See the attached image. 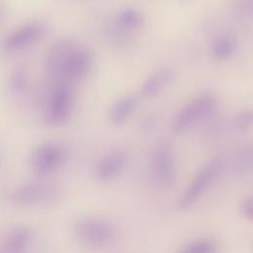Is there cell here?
Masks as SVG:
<instances>
[{
    "instance_id": "obj_5",
    "label": "cell",
    "mask_w": 253,
    "mask_h": 253,
    "mask_svg": "<svg viewBox=\"0 0 253 253\" xmlns=\"http://www.w3.org/2000/svg\"><path fill=\"white\" fill-rule=\"evenodd\" d=\"M74 107V92L68 82H57L48 104V122L53 126H61L68 121Z\"/></svg>"
},
{
    "instance_id": "obj_15",
    "label": "cell",
    "mask_w": 253,
    "mask_h": 253,
    "mask_svg": "<svg viewBox=\"0 0 253 253\" xmlns=\"http://www.w3.org/2000/svg\"><path fill=\"white\" fill-rule=\"evenodd\" d=\"M236 52V42L234 39L228 35L217 36L211 43V53L219 60L231 58Z\"/></svg>"
},
{
    "instance_id": "obj_2",
    "label": "cell",
    "mask_w": 253,
    "mask_h": 253,
    "mask_svg": "<svg viewBox=\"0 0 253 253\" xmlns=\"http://www.w3.org/2000/svg\"><path fill=\"white\" fill-rule=\"evenodd\" d=\"M217 99L211 92H203L186 104L176 115L172 123V130L181 134L193 125L210 115L215 108Z\"/></svg>"
},
{
    "instance_id": "obj_4",
    "label": "cell",
    "mask_w": 253,
    "mask_h": 253,
    "mask_svg": "<svg viewBox=\"0 0 253 253\" xmlns=\"http://www.w3.org/2000/svg\"><path fill=\"white\" fill-rule=\"evenodd\" d=\"M221 165L222 162L218 157H213L205 163L179 198L178 207L180 209H187L195 205L216 179Z\"/></svg>"
},
{
    "instance_id": "obj_10",
    "label": "cell",
    "mask_w": 253,
    "mask_h": 253,
    "mask_svg": "<svg viewBox=\"0 0 253 253\" xmlns=\"http://www.w3.org/2000/svg\"><path fill=\"white\" fill-rule=\"evenodd\" d=\"M126 163L127 155L125 151L120 149L110 151L97 162L95 168L96 176L102 182H112L122 174Z\"/></svg>"
},
{
    "instance_id": "obj_1",
    "label": "cell",
    "mask_w": 253,
    "mask_h": 253,
    "mask_svg": "<svg viewBox=\"0 0 253 253\" xmlns=\"http://www.w3.org/2000/svg\"><path fill=\"white\" fill-rule=\"evenodd\" d=\"M78 243L88 248H103L110 245L116 237L114 225L107 219L97 216L79 218L72 228Z\"/></svg>"
},
{
    "instance_id": "obj_19",
    "label": "cell",
    "mask_w": 253,
    "mask_h": 253,
    "mask_svg": "<svg viewBox=\"0 0 253 253\" xmlns=\"http://www.w3.org/2000/svg\"><path fill=\"white\" fill-rule=\"evenodd\" d=\"M240 211L242 215L247 218L248 220L252 219L253 216V202L251 198H247L243 200L242 204L240 205Z\"/></svg>"
},
{
    "instance_id": "obj_3",
    "label": "cell",
    "mask_w": 253,
    "mask_h": 253,
    "mask_svg": "<svg viewBox=\"0 0 253 253\" xmlns=\"http://www.w3.org/2000/svg\"><path fill=\"white\" fill-rule=\"evenodd\" d=\"M151 177L161 190L170 189L176 180V160L172 145L167 141L158 143L151 158Z\"/></svg>"
},
{
    "instance_id": "obj_17",
    "label": "cell",
    "mask_w": 253,
    "mask_h": 253,
    "mask_svg": "<svg viewBox=\"0 0 253 253\" xmlns=\"http://www.w3.org/2000/svg\"><path fill=\"white\" fill-rule=\"evenodd\" d=\"M216 245L209 239H197L186 244L179 253H216Z\"/></svg>"
},
{
    "instance_id": "obj_8",
    "label": "cell",
    "mask_w": 253,
    "mask_h": 253,
    "mask_svg": "<svg viewBox=\"0 0 253 253\" xmlns=\"http://www.w3.org/2000/svg\"><path fill=\"white\" fill-rule=\"evenodd\" d=\"M46 25L42 22H31L12 32L2 42L4 52L22 50L41 40L46 33Z\"/></svg>"
},
{
    "instance_id": "obj_11",
    "label": "cell",
    "mask_w": 253,
    "mask_h": 253,
    "mask_svg": "<svg viewBox=\"0 0 253 253\" xmlns=\"http://www.w3.org/2000/svg\"><path fill=\"white\" fill-rule=\"evenodd\" d=\"M34 239L33 230L27 225L11 228L0 243V253H28Z\"/></svg>"
},
{
    "instance_id": "obj_14",
    "label": "cell",
    "mask_w": 253,
    "mask_h": 253,
    "mask_svg": "<svg viewBox=\"0 0 253 253\" xmlns=\"http://www.w3.org/2000/svg\"><path fill=\"white\" fill-rule=\"evenodd\" d=\"M138 105V98L135 95H126L116 100L109 110V121L115 126L126 122L135 111Z\"/></svg>"
},
{
    "instance_id": "obj_13",
    "label": "cell",
    "mask_w": 253,
    "mask_h": 253,
    "mask_svg": "<svg viewBox=\"0 0 253 253\" xmlns=\"http://www.w3.org/2000/svg\"><path fill=\"white\" fill-rule=\"evenodd\" d=\"M174 78V72L170 67H160L152 72L142 83L140 93L145 98L158 95Z\"/></svg>"
},
{
    "instance_id": "obj_18",
    "label": "cell",
    "mask_w": 253,
    "mask_h": 253,
    "mask_svg": "<svg viewBox=\"0 0 253 253\" xmlns=\"http://www.w3.org/2000/svg\"><path fill=\"white\" fill-rule=\"evenodd\" d=\"M253 122V113L250 109L242 110L234 115L232 119V126L238 131L247 130Z\"/></svg>"
},
{
    "instance_id": "obj_16",
    "label": "cell",
    "mask_w": 253,
    "mask_h": 253,
    "mask_svg": "<svg viewBox=\"0 0 253 253\" xmlns=\"http://www.w3.org/2000/svg\"><path fill=\"white\" fill-rule=\"evenodd\" d=\"M117 24L126 30H135L143 26L144 17L140 11L135 8L126 7L121 9L116 15Z\"/></svg>"
},
{
    "instance_id": "obj_20",
    "label": "cell",
    "mask_w": 253,
    "mask_h": 253,
    "mask_svg": "<svg viewBox=\"0 0 253 253\" xmlns=\"http://www.w3.org/2000/svg\"><path fill=\"white\" fill-rule=\"evenodd\" d=\"M13 84H14V87L18 90H21L23 88V86L25 85V76L22 72H19L17 75H15Z\"/></svg>"
},
{
    "instance_id": "obj_6",
    "label": "cell",
    "mask_w": 253,
    "mask_h": 253,
    "mask_svg": "<svg viewBox=\"0 0 253 253\" xmlns=\"http://www.w3.org/2000/svg\"><path fill=\"white\" fill-rule=\"evenodd\" d=\"M55 192V187L48 182L30 181L17 186L11 194V199L18 206L32 207L49 201Z\"/></svg>"
},
{
    "instance_id": "obj_9",
    "label": "cell",
    "mask_w": 253,
    "mask_h": 253,
    "mask_svg": "<svg viewBox=\"0 0 253 253\" xmlns=\"http://www.w3.org/2000/svg\"><path fill=\"white\" fill-rule=\"evenodd\" d=\"M94 59L95 56L92 49L76 46L67 60L60 81L71 83L81 80L90 72Z\"/></svg>"
},
{
    "instance_id": "obj_12",
    "label": "cell",
    "mask_w": 253,
    "mask_h": 253,
    "mask_svg": "<svg viewBox=\"0 0 253 253\" xmlns=\"http://www.w3.org/2000/svg\"><path fill=\"white\" fill-rule=\"evenodd\" d=\"M76 45L71 41L61 40L50 47L46 56V68L48 73L58 81L61 79L63 69Z\"/></svg>"
},
{
    "instance_id": "obj_7",
    "label": "cell",
    "mask_w": 253,
    "mask_h": 253,
    "mask_svg": "<svg viewBox=\"0 0 253 253\" xmlns=\"http://www.w3.org/2000/svg\"><path fill=\"white\" fill-rule=\"evenodd\" d=\"M67 156L63 145L57 142H45L36 148L32 155V167L40 175H46L62 165Z\"/></svg>"
}]
</instances>
